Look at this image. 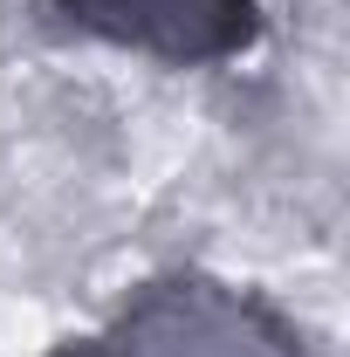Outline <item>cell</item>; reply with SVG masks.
Wrapping results in <instances>:
<instances>
[{
    "instance_id": "obj_1",
    "label": "cell",
    "mask_w": 350,
    "mask_h": 357,
    "mask_svg": "<svg viewBox=\"0 0 350 357\" xmlns=\"http://www.w3.org/2000/svg\"><path fill=\"white\" fill-rule=\"evenodd\" d=\"M48 357H316L303 323L261 289L206 268H165L137 282L103 330L62 337Z\"/></svg>"
},
{
    "instance_id": "obj_2",
    "label": "cell",
    "mask_w": 350,
    "mask_h": 357,
    "mask_svg": "<svg viewBox=\"0 0 350 357\" xmlns=\"http://www.w3.org/2000/svg\"><path fill=\"white\" fill-rule=\"evenodd\" d=\"M48 14L103 48H131L165 69H220L268 35L261 0H42Z\"/></svg>"
}]
</instances>
